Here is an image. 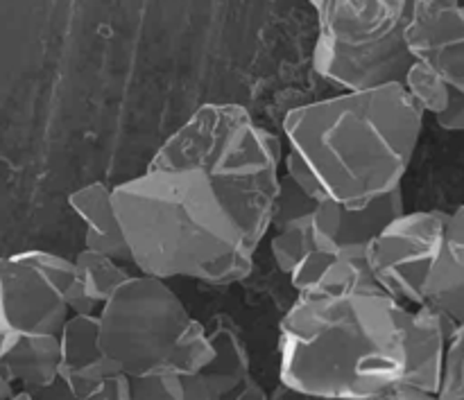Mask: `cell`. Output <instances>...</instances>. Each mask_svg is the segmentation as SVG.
I'll return each instance as SVG.
<instances>
[{"label": "cell", "instance_id": "cell-24", "mask_svg": "<svg viewBox=\"0 0 464 400\" xmlns=\"http://www.w3.org/2000/svg\"><path fill=\"white\" fill-rule=\"evenodd\" d=\"M284 167H285V176H290V179L304 190V193L311 195L315 202H326V195L324 190H322L320 181H317L315 172H313L311 167H308V163L304 161L299 154H295L293 149H288V154L284 157Z\"/></svg>", "mask_w": 464, "mask_h": 400}, {"label": "cell", "instance_id": "cell-12", "mask_svg": "<svg viewBox=\"0 0 464 400\" xmlns=\"http://www.w3.org/2000/svg\"><path fill=\"white\" fill-rule=\"evenodd\" d=\"M453 329L456 324L429 303L408 308L403 383L438 394L440 383H442L447 344Z\"/></svg>", "mask_w": 464, "mask_h": 400}, {"label": "cell", "instance_id": "cell-31", "mask_svg": "<svg viewBox=\"0 0 464 400\" xmlns=\"http://www.w3.org/2000/svg\"><path fill=\"white\" fill-rule=\"evenodd\" d=\"M14 394V383L0 371V400H7Z\"/></svg>", "mask_w": 464, "mask_h": 400}, {"label": "cell", "instance_id": "cell-9", "mask_svg": "<svg viewBox=\"0 0 464 400\" xmlns=\"http://www.w3.org/2000/svg\"><path fill=\"white\" fill-rule=\"evenodd\" d=\"M403 213H406V199L401 186L372 199L365 206H344L334 199H326L317 204L311 217L315 244L329 252L367 253L372 240Z\"/></svg>", "mask_w": 464, "mask_h": 400}, {"label": "cell", "instance_id": "cell-14", "mask_svg": "<svg viewBox=\"0 0 464 400\" xmlns=\"http://www.w3.org/2000/svg\"><path fill=\"white\" fill-rule=\"evenodd\" d=\"M424 303L464 324V206L449 213L442 249L424 288Z\"/></svg>", "mask_w": 464, "mask_h": 400}, {"label": "cell", "instance_id": "cell-6", "mask_svg": "<svg viewBox=\"0 0 464 400\" xmlns=\"http://www.w3.org/2000/svg\"><path fill=\"white\" fill-rule=\"evenodd\" d=\"M100 344L127 378L172 374L195 326L175 290L161 279L131 274L98 312Z\"/></svg>", "mask_w": 464, "mask_h": 400}, {"label": "cell", "instance_id": "cell-30", "mask_svg": "<svg viewBox=\"0 0 464 400\" xmlns=\"http://www.w3.org/2000/svg\"><path fill=\"white\" fill-rule=\"evenodd\" d=\"M32 394H34L36 400H84V398L75 396V394H72L71 389L62 383V380H57V383L50 385V387L39 389V392H32Z\"/></svg>", "mask_w": 464, "mask_h": 400}, {"label": "cell", "instance_id": "cell-4", "mask_svg": "<svg viewBox=\"0 0 464 400\" xmlns=\"http://www.w3.org/2000/svg\"><path fill=\"white\" fill-rule=\"evenodd\" d=\"M281 166V140L258 127L247 109L211 102L202 104L163 140L148 167L204 172L234 208L247 233L261 244L270 231Z\"/></svg>", "mask_w": 464, "mask_h": 400}, {"label": "cell", "instance_id": "cell-3", "mask_svg": "<svg viewBox=\"0 0 464 400\" xmlns=\"http://www.w3.org/2000/svg\"><path fill=\"white\" fill-rule=\"evenodd\" d=\"M408 306L385 292L297 297L281 321V383L324 400H370L406 371Z\"/></svg>", "mask_w": 464, "mask_h": 400}, {"label": "cell", "instance_id": "cell-10", "mask_svg": "<svg viewBox=\"0 0 464 400\" xmlns=\"http://www.w3.org/2000/svg\"><path fill=\"white\" fill-rule=\"evenodd\" d=\"M59 342H62L59 380L75 396H91L109 378L121 376L118 367L109 360L100 344L98 315H71L59 333Z\"/></svg>", "mask_w": 464, "mask_h": 400}, {"label": "cell", "instance_id": "cell-27", "mask_svg": "<svg viewBox=\"0 0 464 400\" xmlns=\"http://www.w3.org/2000/svg\"><path fill=\"white\" fill-rule=\"evenodd\" d=\"M370 400H440V398L438 394L426 392V389H420L415 387V385H408L403 383V380H399V383L390 385V387H385L383 392H379Z\"/></svg>", "mask_w": 464, "mask_h": 400}, {"label": "cell", "instance_id": "cell-21", "mask_svg": "<svg viewBox=\"0 0 464 400\" xmlns=\"http://www.w3.org/2000/svg\"><path fill=\"white\" fill-rule=\"evenodd\" d=\"M311 217L302 222H295V224L290 226H284V229L279 231H272L270 252L281 274H293L299 267V262H302L313 249H317Z\"/></svg>", "mask_w": 464, "mask_h": 400}, {"label": "cell", "instance_id": "cell-28", "mask_svg": "<svg viewBox=\"0 0 464 400\" xmlns=\"http://www.w3.org/2000/svg\"><path fill=\"white\" fill-rule=\"evenodd\" d=\"M84 400H131L130 398V378L127 376H113L100 389H95Z\"/></svg>", "mask_w": 464, "mask_h": 400}, {"label": "cell", "instance_id": "cell-19", "mask_svg": "<svg viewBox=\"0 0 464 400\" xmlns=\"http://www.w3.org/2000/svg\"><path fill=\"white\" fill-rule=\"evenodd\" d=\"M131 400H222L204 374H152L130 378Z\"/></svg>", "mask_w": 464, "mask_h": 400}, {"label": "cell", "instance_id": "cell-29", "mask_svg": "<svg viewBox=\"0 0 464 400\" xmlns=\"http://www.w3.org/2000/svg\"><path fill=\"white\" fill-rule=\"evenodd\" d=\"M222 400H270V396L266 394V389L256 383L254 378H249L247 383L240 385L238 389L229 392L227 396H222Z\"/></svg>", "mask_w": 464, "mask_h": 400}, {"label": "cell", "instance_id": "cell-25", "mask_svg": "<svg viewBox=\"0 0 464 400\" xmlns=\"http://www.w3.org/2000/svg\"><path fill=\"white\" fill-rule=\"evenodd\" d=\"M430 66L438 68V71L447 77V81L453 89L464 93V34L456 41V43L449 45L444 52H440Z\"/></svg>", "mask_w": 464, "mask_h": 400}, {"label": "cell", "instance_id": "cell-32", "mask_svg": "<svg viewBox=\"0 0 464 400\" xmlns=\"http://www.w3.org/2000/svg\"><path fill=\"white\" fill-rule=\"evenodd\" d=\"M7 400H36V398H34V394L27 392V389H23V392H14Z\"/></svg>", "mask_w": 464, "mask_h": 400}, {"label": "cell", "instance_id": "cell-20", "mask_svg": "<svg viewBox=\"0 0 464 400\" xmlns=\"http://www.w3.org/2000/svg\"><path fill=\"white\" fill-rule=\"evenodd\" d=\"M403 89L411 95L412 102L426 113V116H438L451 102L453 86L449 84L447 77L426 62H412L401 80Z\"/></svg>", "mask_w": 464, "mask_h": 400}, {"label": "cell", "instance_id": "cell-8", "mask_svg": "<svg viewBox=\"0 0 464 400\" xmlns=\"http://www.w3.org/2000/svg\"><path fill=\"white\" fill-rule=\"evenodd\" d=\"M447 211L403 213L367 249V262L388 297L408 308L424 306V288L442 249Z\"/></svg>", "mask_w": 464, "mask_h": 400}, {"label": "cell", "instance_id": "cell-13", "mask_svg": "<svg viewBox=\"0 0 464 400\" xmlns=\"http://www.w3.org/2000/svg\"><path fill=\"white\" fill-rule=\"evenodd\" d=\"M59 335L0 330V371L27 392H39L59 380Z\"/></svg>", "mask_w": 464, "mask_h": 400}, {"label": "cell", "instance_id": "cell-11", "mask_svg": "<svg viewBox=\"0 0 464 400\" xmlns=\"http://www.w3.org/2000/svg\"><path fill=\"white\" fill-rule=\"evenodd\" d=\"M299 297H343L383 292L376 283L367 253L313 249L288 276Z\"/></svg>", "mask_w": 464, "mask_h": 400}, {"label": "cell", "instance_id": "cell-15", "mask_svg": "<svg viewBox=\"0 0 464 400\" xmlns=\"http://www.w3.org/2000/svg\"><path fill=\"white\" fill-rule=\"evenodd\" d=\"M68 206L84 224V247L111 256L121 262H131L130 247L118 217L113 188L102 181H91L68 195Z\"/></svg>", "mask_w": 464, "mask_h": 400}, {"label": "cell", "instance_id": "cell-16", "mask_svg": "<svg viewBox=\"0 0 464 400\" xmlns=\"http://www.w3.org/2000/svg\"><path fill=\"white\" fill-rule=\"evenodd\" d=\"M464 34V0H411L406 43L417 62L433 63Z\"/></svg>", "mask_w": 464, "mask_h": 400}, {"label": "cell", "instance_id": "cell-23", "mask_svg": "<svg viewBox=\"0 0 464 400\" xmlns=\"http://www.w3.org/2000/svg\"><path fill=\"white\" fill-rule=\"evenodd\" d=\"M438 398L464 400V324H458L449 338Z\"/></svg>", "mask_w": 464, "mask_h": 400}, {"label": "cell", "instance_id": "cell-22", "mask_svg": "<svg viewBox=\"0 0 464 400\" xmlns=\"http://www.w3.org/2000/svg\"><path fill=\"white\" fill-rule=\"evenodd\" d=\"M315 199L304 193L290 176H281L279 190H276L275 204H272L270 231H279L284 226L295 224V222L308 220L317 208Z\"/></svg>", "mask_w": 464, "mask_h": 400}, {"label": "cell", "instance_id": "cell-5", "mask_svg": "<svg viewBox=\"0 0 464 400\" xmlns=\"http://www.w3.org/2000/svg\"><path fill=\"white\" fill-rule=\"evenodd\" d=\"M317 16L313 68L340 90L401 81L415 57L406 43L411 0H308Z\"/></svg>", "mask_w": 464, "mask_h": 400}, {"label": "cell", "instance_id": "cell-2", "mask_svg": "<svg viewBox=\"0 0 464 400\" xmlns=\"http://www.w3.org/2000/svg\"><path fill=\"white\" fill-rule=\"evenodd\" d=\"M424 116L401 81H394L290 109L284 134L288 149L315 172L326 199L365 206L401 186Z\"/></svg>", "mask_w": 464, "mask_h": 400}, {"label": "cell", "instance_id": "cell-18", "mask_svg": "<svg viewBox=\"0 0 464 400\" xmlns=\"http://www.w3.org/2000/svg\"><path fill=\"white\" fill-rule=\"evenodd\" d=\"M216 357L204 369V376L211 380L220 396L238 389L240 385L252 378V357L245 344L240 326L229 315H213L207 324Z\"/></svg>", "mask_w": 464, "mask_h": 400}, {"label": "cell", "instance_id": "cell-26", "mask_svg": "<svg viewBox=\"0 0 464 400\" xmlns=\"http://www.w3.org/2000/svg\"><path fill=\"white\" fill-rule=\"evenodd\" d=\"M435 122L442 127L444 131H464V93L453 89L451 102L442 113L435 116Z\"/></svg>", "mask_w": 464, "mask_h": 400}, {"label": "cell", "instance_id": "cell-17", "mask_svg": "<svg viewBox=\"0 0 464 400\" xmlns=\"http://www.w3.org/2000/svg\"><path fill=\"white\" fill-rule=\"evenodd\" d=\"M72 267L75 276L66 294L71 315H98L113 292L131 276L125 262L86 247L72 258Z\"/></svg>", "mask_w": 464, "mask_h": 400}, {"label": "cell", "instance_id": "cell-7", "mask_svg": "<svg viewBox=\"0 0 464 400\" xmlns=\"http://www.w3.org/2000/svg\"><path fill=\"white\" fill-rule=\"evenodd\" d=\"M75 276L72 258L53 252L0 258V330L59 335L71 319L66 294Z\"/></svg>", "mask_w": 464, "mask_h": 400}, {"label": "cell", "instance_id": "cell-1", "mask_svg": "<svg viewBox=\"0 0 464 400\" xmlns=\"http://www.w3.org/2000/svg\"><path fill=\"white\" fill-rule=\"evenodd\" d=\"M131 265L154 279L234 285L254 270L258 243L199 170H148L113 186Z\"/></svg>", "mask_w": 464, "mask_h": 400}]
</instances>
